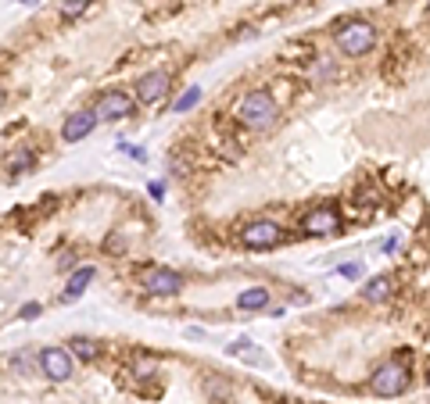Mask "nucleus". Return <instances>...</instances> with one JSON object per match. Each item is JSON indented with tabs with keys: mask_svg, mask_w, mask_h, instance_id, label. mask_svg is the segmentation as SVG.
Instances as JSON below:
<instances>
[{
	"mask_svg": "<svg viewBox=\"0 0 430 404\" xmlns=\"http://www.w3.org/2000/svg\"><path fill=\"white\" fill-rule=\"evenodd\" d=\"M237 119L248 126V129H269L277 119V100L273 93L265 90H251L240 104H237Z\"/></svg>",
	"mask_w": 430,
	"mask_h": 404,
	"instance_id": "f257e3e1",
	"label": "nucleus"
},
{
	"mask_svg": "<svg viewBox=\"0 0 430 404\" xmlns=\"http://www.w3.org/2000/svg\"><path fill=\"white\" fill-rule=\"evenodd\" d=\"M337 47L348 54V57H362V54H369L373 50V43H376V29L369 25V22H344L341 29H337Z\"/></svg>",
	"mask_w": 430,
	"mask_h": 404,
	"instance_id": "f03ea898",
	"label": "nucleus"
},
{
	"mask_svg": "<svg viewBox=\"0 0 430 404\" xmlns=\"http://www.w3.org/2000/svg\"><path fill=\"white\" fill-rule=\"evenodd\" d=\"M369 390L376 397H398V393H405L409 390V369L398 365V362L380 365V369L373 372V379H369Z\"/></svg>",
	"mask_w": 430,
	"mask_h": 404,
	"instance_id": "7ed1b4c3",
	"label": "nucleus"
},
{
	"mask_svg": "<svg viewBox=\"0 0 430 404\" xmlns=\"http://www.w3.org/2000/svg\"><path fill=\"white\" fill-rule=\"evenodd\" d=\"M240 240H244V247H251V251H269V247H277L280 240H284V229L277 225V222H251V225H244V233H240Z\"/></svg>",
	"mask_w": 430,
	"mask_h": 404,
	"instance_id": "20e7f679",
	"label": "nucleus"
},
{
	"mask_svg": "<svg viewBox=\"0 0 430 404\" xmlns=\"http://www.w3.org/2000/svg\"><path fill=\"white\" fill-rule=\"evenodd\" d=\"M133 97L129 93H122V90H108L100 100H97V119L100 122H119V119H129V114H133Z\"/></svg>",
	"mask_w": 430,
	"mask_h": 404,
	"instance_id": "39448f33",
	"label": "nucleus"
},
{
	"mask_svg": "<svg viewBox=\"0 0 430 404\" xmlns=\"http://www.w3.org/2000/svg\"><path fill=\"white\" fill-rule=\"evenodd\" d=\"M301 229L308 237H334V233H341V215L334 208H312L301 218Z\"/></svg>",
	"mask_w": 430,
	"mask_h": 404,
	"instance_id": "423d86ee",
	"label": "nucleus"
},
{
	"mask_svg": "<svg viewBox=\"0 0 430 404\" xmlns=\"http://www.w3.org/2000/svg\"><path fill=\"white\" fill-rule=\"evenodd\" d=\"M40 369L50 383H65V379H72V355L62 347H47L40 355Z\"/></svg>",
	"mask_w": 430,
	"mask_h": 404,
	"instance_id": "0eeeda50",
	"label": "nucleus"
},
{
	"mask_svg": "<svg viewBox=\"0 0 430 404\" xmlns=\"http://www.w3.org/2000/svg\"><path fill=\"white\" fill-rule=\"evenodd\" d=\"M144 290L154 294V297H169V294H180L183 290V275L173 272V268H151L144 275Z\"/></svg>",
	"mask_w": 430,
	"mask_h": 404,
	"instance_id": "6e6552de",
	"label": "nucleus"
},
{
	"mask_svg": "<svg viewBox=\"0 0 430 404\" xmlns=\"http://www.w3.org/2000/svg\"><path fill=\"white\" fill-rule=\"evenodd\" d=\"M169 93V76L165 72H147L144 79H136V100L140 104H158Z\"/></svg>",
	"mask_w": 430,
	"mask_h": 404,
	"instance_id": "1a4fd4ad",
	"label": "nucleus"
},
{
	"mask_svg": "<svg viewBox=\"0 0 430 404\" xmlns=\"http://www.w3.org/2000/svg\"><path fill=\"white\" fill-rule=\"evenodd\" d=\"M93 126H97V111H76L72 119H65L62 136H65L69 143H76V140L90 136V133H93Z\"/></svg>",
	"mask_w": 430,
	"mask_h": 404,
	"instance_id": "9d476101",
	"label": "nucleus"
},
{
	"mask_svg": "<svg viewBox=\"0 0 430 404\" xmlns=\"http://www.w3.org/2000/svg\"><path fill=\"white\" fill-rule=\"evenodd\" d=\"M265 304H269V290H265V286H248V290H240V297H237V308H244V311H258Z\"/></svg>",
	"mask_w": 430,
	"mask_h": 404,
	"instance_id": "9b49d317",
	"label": "nucleus"
},
{
	"mask_svg": "<svg viewBox=\"0 0 430 404\" xmlns=\"http://www.w3.org/2000/svg\"><path fill=\"white\" fill-rule=\"evenodd\" d=\"M362 297H366L369 304H376V301H388V297H391V279H388V275H376V279H369V283H366V290H362Z\"/></svg>",
	"mask_w": 430,
	"mask_h": 404,
	"instance_id": "f8f14e48",
	"label": "nucleus"
},
{
	"mask_svg": "<svg viewBox=\"0 0 430 404\" xmlns=\"http://www.w3.org/2000/svg\"><path fill=\"white\" fill-rule=\"evenodd\" d=\"M90 279H93V268H79V272L69 279V286H65L62 301H76V297H83V290L90 286Z\"/></svg>",
	"mask_w": 430,
	"mask_h": 404,
	"instance_id": "ddd939ff",
	"label": "nucleus"
},
{
	"mask_svg": "<svg viewBox=\"0 0 430 404\" xmlns=\"http://www.w3.org/2000/svg\"><path fill=\"white\" fill-rule=\"evenodd\" d=\"M69 347H72V355H76L79 362H93V358L100 355V343H97V340H90V336H72Z\"/></svg>",
	"mask_w": 430,
	"mask_h": 404,
	"instance_id": "4468645a",
	"label": "nucleus"
},
{
	"mask_svg": "<svg viewBox=\"0 0 430 404\" xmlns=\"http://www.w3.org/2000/svg\"><path fill=\"white\" fill-rule=\"evenodd\" d=\"M33 150H25V147H18L11 158H8V176H22V172H29L33 168Z\"/></svg>",
	"mask_w": 430,
	"mask_h": 404,
	"instance_id": "2eb2a0df",
	"label": "nucleus"
},
{
	"mask_svg": "<svg viewBox=\"0 0 430 404\" xmlns=\"http://www.w3.org/2000/svg\"><path fill=\"white\" fill-rule=\"evenodd\" d=\"M86 4H90V0H62V15L65 18H76V15L86 11Z\"/></svg>",
	"mask_w": 430,
	"mask_h": 404,
	"instance_id": "dca6fc26",
	"label": "nucleus"
},
{
	"mask_svg": "<svg viewBox=\"0 0 430 404\" xmlns=\"http://www.w3.org/2000/svg\"><path fill=\"white\" fill-rule=\"evenodd\" d=\"M197 100H201V90H190V93H183V97L176 100V111H190Z\"/></svg>",
	"mask_w": 430,
	"mask_h": 404,
	"instance_id": "f3484780",
	"label": "nucleus"
},
{
	"mask_svg": "<svg viewBox=\"0 0 430 404\" xmlns=\"http://www.w3.org/2000/svg\"><path fill=\"white\" fill-rule=\"evenodd\" d=\"M40 315V304H25L22 311H18V319H36Z\"/></svg>",
	"mask_w": 430,
	"mask_h": 404,
	"instance_id": "a211bd4d",
	"label": "nucleus"
},
{
	"mask_svg": "<svg viewBox=\"0 0 430 404\" xmlns=\"http://www.w3.org/2000/svg\"><path fill=\"white\" fill-rule=\"evenodd\" d=\"M122 244H126V237H122V233H115L112 240H108V251H122Z\"/></svg>",
	"mask_w": 430,
	"mask_h": 404,
	"instance_id": "6ab92c4d",
	"label": "nucleus"
},
{
	"mask_svg": "<svg viewBox=\"0 0 430 404\" xmlns=\"http://www.w3.org/2000/svg\"><path fill=\"white\" fill-rule=\"evenodd\" d=\"M136 372H140V376H154L158 369H154L151 362H136Z\"/></svg>",
	"mask_w": 430,
	"mask_h": 404,
	"instance_id": "aec40b11",
	"label": "nucleus"
},
{
	"mask_svg": "<svg viewBox=\"0 0 430 404\" xmlns=\"http://www.w3.org/2000/svg\"><path fill=\"white\" fill-rule=\"evenodd\" d=\"M341 275H344V279H355V275H359V265H341Z\"/></svg>",
	"mask_w": 430,
	"mask_h": 404,
	"instance_id": "412c9836",
	"label": "nucleus"
},
{
	"mask_svg": "<svg viewBox=\"0 0 430 404\" xmlns=\"http://www.w3.org/2000/svg\"><path fill=\"white\" fill-rule=\"evenodd\" d=\"M426 386H430V369H426Z\"/></svg>",
	"mask_w": 430,
	"mask_h": 404,
	"instance_id": "4be33fe9",
	"label": "nucleus"
},
{
	"mask_svg": "<svg viewBox=\"0 0 430 404\" xmlns=\"http://www.w3.org/2000/svg\"><path fill=\"white\" fill-rule=\"evenodd\" d=\"M22 4H33V0H22Z\"/></svg>",
	"mask_w": 430,
	"mask_h": 404,
	"instance_id": "5701e85b",
	"label": "nucleus"
},
{
	"mask_svg": "<svg viewBox=\"0 0 430 404\" xmlns=\"http://www.w3.org/2000/svg\"><path fill=\"white\" fill-rule=\"evenodd\" d=\"M426 8H430V0H426Z\"/></svg>",
	"mask_w": 430,
	"mask_h": 404,
	"instance_id": "b1692460",
	"label": "nucleus"
}]
</instances>
